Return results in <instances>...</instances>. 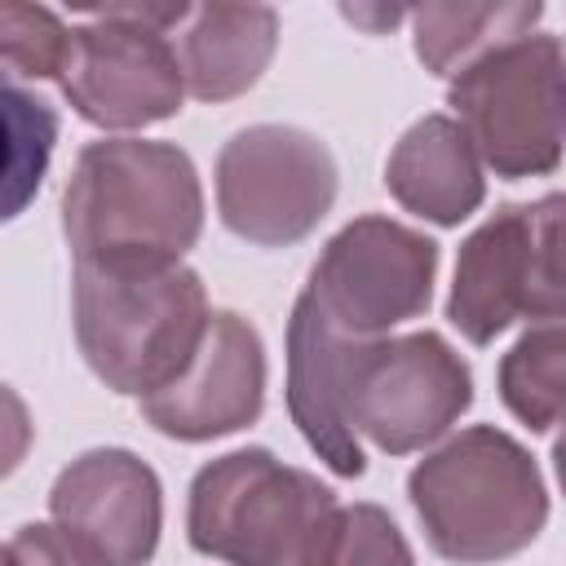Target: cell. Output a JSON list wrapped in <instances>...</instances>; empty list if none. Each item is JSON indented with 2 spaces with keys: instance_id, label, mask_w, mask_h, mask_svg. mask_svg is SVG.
<instances>
[{
  "instance_id": "1",
  "label": "cell",
  "mask_w": 566,
  "mask_h": 566,
  "mask_svg": "<svg viewBox=\"0 0 566 566\" xmlns=\"http://www.w3.org/2000/svg\"><path fill=\"white\" fill-rule=\"evenodd\" d=\"M469 402V363L438 332L354 340L296 296L287 318V411L340 478L367 469L358 438L407 455L442 438Z\"/></svg>"
},
{
  "instance_id": "2",
  "label": "cell",
  "mask_w": 566,
  "mask_h": 566,
  "mask_svg": "<svg viewBox=\"0 0 566 566\" xmlns=\"http://www.w3.org/2000/svg\"><path fill=\"white\" fill-rule=\"evenodd\" d=\"M62 230L75 265H172L203 230V190L172 142H88L62 195Z\"/></svg>"
},
{
  "instance_id": "3",
  "label": "cell",
  "mask_w": 566,
  "mask_h": 566,
  "mask_svg": "<svg viewBox=\"0 0 566 566\" xmlns=\"http://www.w3.org/2000/svg\"><path fill=\"white\" fill-rule=\"evenodd\" d=\"M411 509L438 557L482 566L522 553L548 522V491L531 451L473 424L429 451L407 478Z\"/></svg>"
},
{
  "instance_id": "4",
  "label": "cell",
  "mask_w": 566,
  "mask_h": 566,
  "mask_svg": "<svg viewBox=\"0 0 566 566\" xmlns=\"http://www.w3.org/2000/svg\"><path fill=\"white\" fill-rule=\"evenodd\" d=\"M336 526V491L265 447L217 455L190 482V544L230 566H327Z\"/></svg>"
},
{
  "instance_id": "5",
  "label": "cell",
  "mask_w": 566,
  "mask_h": 566,
  "mask_svg": "<svg viewBox=\"0 0 566 566\" xmlns=\"http://www.w3.org/2000/svg\"><path fill=\"white\" fill-rule=\"evenodd\" d=\"M208 296L190 265H75V340L115 394L164 389L199 345Z\"/></svg>"
},
{
  "instance_id": "6",
  "label": "cell",
  "mask_w": 566,
  "mask_h": 566,
  "mask_svg": "<svg viewBox=\"0 0 566 566\" xmlns=\"http://www.w3.org/2000/svg\"><path fill=\"white\" fill-rule=\"evenodd\" d=\"M66 35L62 93L97 128H146L181 111L186 84L168 27L190 4H88Z\"/></svg>"
},
{
  "instance_id": "7",
  "label": "cell",
  "mask_w": 566,
  "mask_h": 566,
  "mask_svg": "<svg viewBox=\"0 0 566 566\" xmlns=\"http://www.w3.org/2000/svg\"><path fill=\"white\" fill-rule=\"evenodd\" d=\"M447 106L495 177H544L562 159V40L522 35L451 75Z\"/></svg>"
},
{
  "instance_id": "8",
  "label": "cell",
  "mask_w": 566,
  "mask_h": 566,
  "mask_svg": "<svg viewBox=\"0 0 566 566\" xmlns=\"http://www.w3.org/2000/svg\"><path fill=\"white\" fill-rule=\"evenodd\" d=\"M447 318L469 345L562 318V195L509 203L460 243Z\"/></svg>"
},
{
  "instance_id": "9",
  "label": "cell",
  "mask_w": 566,
  "mask_h": 566,
  "mask_svg": "<svg viewBox=\"0 0 566 566\" xmlns=\"http://www.w3.org/2000/svg\"><path fill=\"white\" fill-rule=\"evenodd\" d=\"M433 274L438 243L429 234L389 217H358L327 239L301 296L340 336L376 340L429 310Z\"/></svg>"
},
{
  "instance_id": "10",
  "label": "cell",
  "mask_w": 566,
  "mask_h": 566,
  "mask_svg": "<svg viewBox=\"0 0 566 566\" xmlns=\"http://www.w3.org/2000/svg\"><path fill=\"white\" fill-rule=\"evenodd\" d=\"M336 199L332 150L296 124H252L217 155V212L261 248L305 239Z\"/></svg>"
},
{
  "instance_id": "11",
  "label": "cell",
  "mask_w": 566,
  "mask_h": 566,
  "mask_svg": "<svg viewBox=\"0 0 566 566\" xmlns=\"http://www.w3.org/2000/svg\"><path fill=\"white\" fill-rule=\"evenodd\" d=\"M137 402L159 433L181 442H208L252 424L265 402V349L256 327L234 310H208L186 367Z\"/></svg>"
},
{
  "instance_id": "12",
  "label": "cell",
  "mask_w": 566,
  "mask_h": 566,
  "mask_svg": "<svg viewBox=\"0 0 566 566\" xmlns=\"http://www.w3.org/2000/svg\"><path fill=\"white\" fill-rule=\"evenodd\" d=\"M53 522L80 535L111 566H146L159 544L164 500L146 460L124 447H97L71 460L49 491Z\"/></svg>"
},
{
  "instance_id": "13",
  "label": "cell",
  "mask_w": 566,
  "mask_h": 566,
  "mask_svg": "<svg viewBox=\"0 0 566 566\" xmlns=\"http://www.w3.org/2000/svg\"><path fill=\"white\" fill-rule=\"evenodd\" d=\"M385 186L407 212L438 226H460L486 195L482 159L451 115H424L398 137Z\"/></svg>"
},
{
  "instance_id": "14",
  "label": "cell",
  "mask_w": 566,
  "mask_h": 566,
  "mask_svg": "<svg viewBox=\"0 0 566 566\" xmlns=\"http://www.w3.org/2000/svg\"><path fill=\"white\" fill-rule=\"evenodd\" d=\"M279 44V13L270 4H199L177 35L181 84L199 102L248 93Z\"/></svg>"
},
{
  "instance_id": "15",
  "label": "cell",
  "mask_w": 566,
  "mask_h": 566,
  "mask_svg": "<svg viewBox=\"0 0 566 566\" xmlns=\"http://www.w3.org/2000/svg\"><path fill=\"white\" fill-rule=\"evenodd\" d=\"M539 0H504V4H420L411 9L416 57L433 75H460L482 53L531 35L539 22Z\"/></svg>"
},
{
  "instance_id": "16",
  "label": "cell",
  "mask_w": 566,
  "mask_h": 566,
  "mask_svg": "<svg viewBox=\"0 0 566 566\" xmlns=\"http://www.w3.org/2000/svg\"><path fill=\"white\" fill-rule=\"evenodd\" d=\"M53 142L57 111L18 80L0 75V226L27 212V203L40 195Z\"/></svg>"
},
{
  "instance_id": "17",
  "label": "cell",
  "mask_w": 566,
  "mask_h": 566,
  "mask_svg": "<svg viewBox=\"0 0 566 566\" xmlns=\"http://www.w3.org/2000/svg\"><path fill=\"white\" fill-rule=\"evenodd\" d=\"M500 398L535 433L557 429L566 407V332L562 318L535 323L500 358Z\"/></svg>"
},
{
  "instance_id": "18",
  "label": "cell",
  "mask_w": 566,
  "mask_h": 566,
  "mask_svg": "<svg viewBox=\"0 0 566 566\" xmlns=\"http://www.w3.org/2000/svg\"><path fill=\"white\" fill-rule=\"evenodd\" d=\"M71 27L44 4L0 0V75L49 80L62 71Z\"/></svg>"
},
{
  "instance_id": "19",
  "label": "cell",
  "mask_w": 566,
  "mask_h": 566,
  "mask_svg": "<svg viewBox=\"0 0 566 566\" xmlns=\"http://www.w3.org/2000/svg\"><path fill=\"white\" fill-rule=\"evenodd\" d=\"M327 566H416V557L385 509L349 504V509H340V526H336Z\"/></svg>"
},
{
  "instance_id": "20",
  "label": "cell",
  "mask_w": 566,
  "mask_h": 566,
  "mask_svg": "<svg viewBox=\"0 0 566 566\" xmlns=\"http://www.w3.org/2000/svg\"><path fill=\"white\" fill-rule=\"evenodd\" d=\"M9 553L18 566H111L102 553H93L80 535L62 531L57 522H27L9 539Z\"/></svg>"
},
{
  "instance_id": "21",
  "label": "cell",
  "mask_w": 566,
  "mask_h": 566,
  "mask_svg": "<svg viewBox=\"0 0 566 566\" xmlns=\"http://www.w3.org/2000/svg\"><path fill=\"white\" fill-rule=\"evenodd\" d=\"M27 447H31V416H27V402L0 385V478H9L22 460H27Z\"/></svg>"
},
{
  "instance_id": "22",
  "label": "cell",
  "mask_w": 566,
  "mask_h": 566,
  "mask_svg": "<svg viewBox=\"0 0 566 566\" xmlns=\"http://www.w3.org/2000/svg\"><path fill=\"white\" fill-rule=\"evenodd\" d=\"M0 566H18V562H13V553H9V544H0Z\"/></svg>"
}]
</instances>
